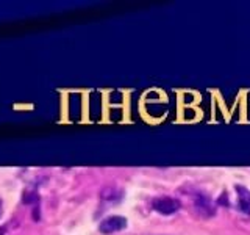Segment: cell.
<instances>
[{
    "label": "cell",
    "mask_w": 250,
    "mask_h": 235,
    "mask_svg": "<svg viewBox=\"0 0 250 235\" xmlns=\"http://www.w3.org/2000/svg\"><path fill=\"white\" fill-rule=\"evenodd\" d=\"M127 227V219L125 216L121 215H111V216H106L102 219V223L99 224V231L105 235L109 234H116V232H121Z\"/></svg>",
    "instance_id": "obj_1"
},
{
    "label": "cell",
    "mask_w": 250,
    "mask_h": 235,
    "mask_svg": "<svg viewBox=\"0 0 250 235\" xmlns=\"http://www.w3.org/2000/svg\"><path fill=\"white\" fill-rule=\"evenodd\" d=\"M152 207L161 215H174L180 210V202L175 198H170V196H160V198L153 199Z\"/></svg>",
    "instance_id": "obj_2"
},
{
    "label": "cell",
    "mask_w": 250,
    "mask_h": 235,
    "mask_svg": "<svg viewBox=\"0 0 250 235\" xmlns=\"http://www.w3.org/2000/svg\"><path fill=\"white\" fill-rule=\"evenodd\" d=\"M194 206H195V210H197L202 216L209 218V216H213V215H214V210H216L214 204H213V201H211V199L208 198V196H205V194H197V196H195Z\"/></svg>",
    "instance_id": "obj_3"
},
{
    "label": "cell",
    "mask_w": 250,
    "mask_h": 235,
    "mask_svg": "<svg viewBox=\"0 0 250 235\" xmlns=\"http://www.w3.org/2000/svg\"><path fill=\"white\" fill-rule=\"evenodd\" d=\"M238 191H239V201H238L239 209L244 212V213L250 215V191L242 187H238Z\"/></svg>",
    "instance_id": "obj_4"
},
{
    "label": "cell",
    "mask_w": 250,
    "mask_h": 235,
    "mask_svg": "<svg viewBox=\"0 0 250 235\" xmlns=\"http://www.w3.org/2000/svg\"><path fill=\"white\" fill-rule=\"evenodd\" d=\"M38 194L36 193H25L23 194V204H33L38 202Z\"/></svg>",
    "instance_id": "obj_5"
},
{
    "label": "cell",
    "mask_w": 250,
    "mask_h": 235,
    "mask_svg": "<svg viewBox=\"0 0 250 235\" xmlns=\"http://www.w3.org/2000/svg\"><path fill=\"white\" fill-rule=\"evenodd\" d=\"M5 232H6V227L2 226V227H0V235H5Z\"/></svg>",
    "instance_id": "obj_6"
},
{
    "label": "cell",
    "mask_w": 250,
    "mask_h": 235,
    "mask_svg": "<svg viewBox=\"0 0 250 235\" xmlns=\"http://www.w3.org/2000/svg\"><path fill=\"white\" fill-rule=\"evenodd\" d=\"M0 213H2V201H0Z\"/></svg>",
    "instance_id": "obj_7"
}]
</instances>
